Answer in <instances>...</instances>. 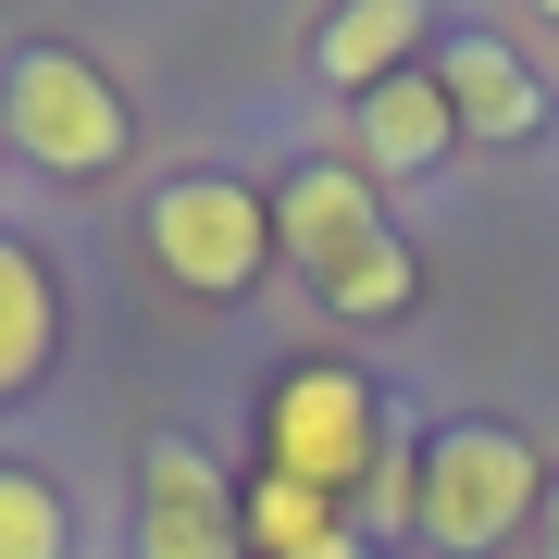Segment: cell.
<instances>
[{
	"mask_svg": "<svg viewBox=\"0 0 559 559\" xmlns=\"http://www.w3.org/2000/svg\"><path fill=\"white\" fill-rule=\"evenodd\" d=\"M274 237L299 249V261H311V286H323L336 311H360V323L411 299V249L385 237L373 187H360V175H336V162H311V175L274 200Z\"/></svg>",
	"mask_w": 559,
	"mask_h": 559,
	"instance_id": "6da1fadb",
	"label": "cell"
},
{
	"mask_svg": "<svg viewBox=\"0 0 559 559\" xmlns=\"http://www.w3.org/2000/svg\"><path fill=\"white\" fill-rule=\"evenodd\" d=\"M261 448H274V473H286V485H311V498H348V485H373V460H385L373 385L336 373V360L286 373V385H274V411H261Z\"/></svg>",
	"mask_w": 559,
	"mask_h": 559,
	"instance_id": "7a4b0ae2",
	"label": "cell"
},
{
	"mask_svg": "<svg viewBox=\"0 0 559 559\" xmlns=\"http://www.w3.org/2000/svg\"><path fill=\"white\" fill-rule=\"evenodd\" d=\"M522 498H547L535 485V448L522 436H498V423H448L436 448H423V535L436 547H498L510 522H522Z\"/></svg>",
	"mask_w": 559,
	"mask_h": 559,
	"instance_id": "3957f363",
	"label": "cell"
},
{
	"mask_svg": "<svg viewBox=\"0 0 559 559\" xmlns=\"http://www.w3.org/2000/svg\"><path fill=\"white\" fill-rule=\"evenodd\" d=\"M150 249H162V274H175V286L237 299V286L261 274V249H274V212H261L249 187H224V175H187V187H162V200H150Z\"/></svg>",
	"mask_w": 559,
	"mask_h": 559,
	"instance_id": "277c9868",
	"label": "cell"
},
{
	"mask_svg": "<svg viewBox=\"0 0 559 559\" xmlns=\"http://www.w3.org/2000/svg\"><path fill=\"white\" fill-rule=\"evenodd\" d=\"M0 112H13L25 162H50V175H100V162L124 150V100L87 75L75 50H25L13 87H0Z\"/></svg>",
	"mask_w": 559,
	"mask_h": 559,
	"instance_id": "5b68a950",
	"label": "cell"
},
{
	"mask_svg": "<svg viewBox=\"0 0 559 559\" xmlns=\"http://www.w3.org/2000/svg\"><path fill=\"white\" fill-rule=\"evenodd\" d=\"M237 498H224V473L187 436L150 448V510H138V559H237Z\"/></svg>",
	"mask_w": 559,
	"mask_h": 559,
	"instance_id": "8992f818",
	"label": "cell"
},
{
	"mask_svg": "<svg viewBox=\"0 0 559 559\" xmlns=\"http://www.w3.org/2000/svg\"><path fill=\"white\" fill-rule=\"evenodd\" d=\"M436 87H448L460 138H535V124H547V87L522 75V62H510L498 38H448V62H436Z\"/></svg>",
	"mask_w": 559,
	"mask_h": 559,
	"instance_id": "52a82bcc",
	"label": "cell"
},
{
	"mask_svg": "<svg viewBox=\"0 0 559 559\" xmlns=\"http://www.w3.org/2000/svg\"><path fill=\"white\" fill-rule=\"evenodd\" d=\"M448 138H460V112H448L436 75H385L373 100H360V162H373V175H423Z\"/></svg>",
	"mask_w": 559,
	"mask_h": 559,
	"instance_id": "ba28073f",
	"label": "cell"
},
{
	"mask_svg": "<svg viewBox=\"0 0 559 559\" xmlns=\"http://www.w3.org/2000/svg\"><path fill=\"white\" fill-rule=\"evenodd\" d=\"M411 38H423V13H411V0H360V13H336V25H323V75L373 100V87L399 75V50H411Z\"/></svg>",
	"mask_w": 559,
	"mask_h": 559,
	"instance_id": "9c48e42d",
	"label": "cell"
},
{
	"mask_svg": "<svg viewBox=\"0 0 559 559\" xmlns=\"http://www.w3.org/2000/svg\"><path fill=\"white\" fill-rule=\"evenodd\" d=\"M237 535H249V547H274V559H311L323 535H348V522H336V498H311V485L261 473L249 498H237Z\"/></svg>",
	"mask_w": 559,
	"mask_h": 559,
	"instance_id": "30bf717a",
	"label": "cell"
},
{
	"mask_svg": "<svg viewBox=\"0 0 559 559\" xmlns=\"http://www.w3.org/2000/svg\"><path fill=\"white\" fill-rule=\"evenodd\" d=\"M38 360H50V274L0 237V399H13Z\"/></svg>",
	"mask_w": 559,
	"mask_h": 559,
	"instance_id": "8fae6325",
	"label": "cell"
},
{
	"mask_svg": "<svg viewBox=\"0 0 559 559\" xmlns=\"http://www.w3.org/2000/svg\"><path fill=\"white\" fill-rule=\"evenodd\" d=\"M0 559H62V498L38 473H0Z\"/></svg>",
	"mask_w": 559,
	"mask_h": 559,
	"instance_id": "7c38bea8",
	"label": "cell"
},
{
	"mask_svg": "<svg viewBox=\"0 0 559 559\" xmlns=\"http://www.w3.org/2000/svg\"><path fill=\"white\" fill-rule=\"evenodd\" d=\"M311 559H373V547H360V535H323V547H311Z\"/></svg>",
	"mask_w": 559,
	"mask_h": 559,
	"instance_id": "4fadbf2b",
	"label": "cell"
},
{
	"mask_svg": "<svg viewBox=\"0 0 559 559\" xmlns=\"http://www.w3.org/2000/svg\"><path fill=\"white\" fill-rule=\"evenodd\" d=\"M547 559H559V485H547Z\"/></svg>",
	"mask_w": 559,
	"mask_h": 559,
	"instance_id": "5bb4252c",
	"label": "cell"
}]
</instances>
